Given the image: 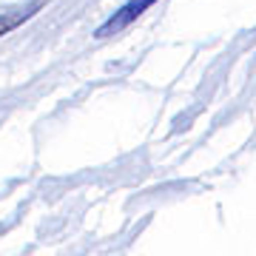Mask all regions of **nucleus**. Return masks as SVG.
Listing matches in <instances>:
<instances>
[{
    "label": "nucleus",
    "instance_id": "obj_1",
    "mask_svg": "<svg viewBox=\"0 0 256 256\" xmlns=\"http://www.w3.org/2000/svg\"><path fill=\"white\" fill-rule=\"evenodd\" d=\"M154 3H156V0H128L126 6H120V9L114 12V14H111V18L97 28V32H94V37H97V40H106V37H111V34H120L122 28H128L134 20L140 18V14H142V12L151 9Z\"/></svg>",
    "mask_w": 256,
    "mask_h": 256
},
{
    "label": "nucleus",
    "instance_id": "obj_2",
    "mask_svg": "<svg viewBox=\"0 0 256 256\" xmlns=\"http://www.w3.org/2000/svg\"><path fill=\"white\" fill-rule=\"evenodd\" d=\"M40 6H43V3H34V6H28L26 12H14V14H0V37L9 34L12 28H18L20 23H23V20H28L37 9H40Z\"/></svg>",
    "mask_w": 256,
    "mask_h": 256
}]
</instances>
